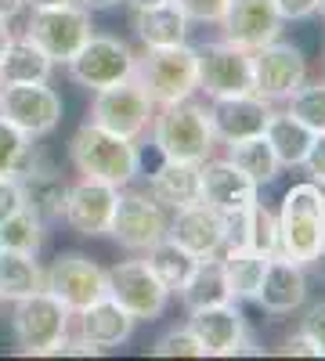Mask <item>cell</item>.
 I'll use <instances>...</instances> for the list:
<instances>
[{"label":"cell","instance_id":"cell-22","mask_svg":"<svg viewBox=\"0 0 325 361\" xmlns=\"http://www.w3.org/2000/svg\"><path fill=\"white\" fill-rule=\"evenodd\" d=\"M18 188H22V206L33 209V214L51 228L54 221H62L66 214V195H69V180L58 173L51 163L44 159H29L18 170Z\"/></svg>","mask_w":325,"mask_h":361},{"label":"cell","instance_id":"cell-19","mask_svg":"<svg viewBox=\"0 0 325 361\" xmlns=\"http://www.w3.org/2000/svg\"><path fill=\"white\" fill-rule=\"evenodd\" d=\"M253 304L271 318H282V314H293L297 307H304L307 304V267L286 260L282 253L268 257Z\"/></svg>","mask_w":325,"mask_h":361},{"label":"cell","instance_id":"cell-4","mask_svg":"<svg viewBox=\"0 0 325 361\" xmlns=\"http://www.w3.org/2000/svg\"><path fill=\"white\" fill-rule=\"evenodd\" d=\"M134 80L149 90L156 105L185 102L199 94L195 73V44H170V47H145L134 62Z\"/></svg>","mask_w":325,"mask_h":361},{"label":"cell","instance_id":"cell-39","mask_svg":"<svg viewBox=\"0 0 325 361\" xmlns=\"http://www.w3.org/2000/svg\"><path fill=\"white\" fill-rule=\"evenodd\" d=\"M177 8L188 15V22H199V25H217L228 0H173Z\"/></svg>","mask_w":325,"mask_h":361},{"label":"cell","instance_id":"cell-36","mask_svg":"<svg viewBox=\"0 0 325 361\" xmlns=\"http://www.w3.org/2000/svg\"><path fill=\"white\" fill-rule=\"evenodd\" d=\"M250 250H257L260 257H275V253H278V217H275V209H268L260 199L253 202Z\"/></svg>","mask_w":325,"mask_h":361},{"label":"cell","instance_id":"cell-2","mask_svg":"<svg viewBox=\"0 0 325 361\" xmlns=\"http://www.w3.org/2000/svg\"><path fill=\"white\" fill-rule=\"evenodd\" d=\"M152 145L163 159H181V163H202L214 156L217 137L210 127V112L195 98L156 105L152 123H149Z\"/></svg>","mask_w":325,"mask_h":361},{"label":"cell","instance_id":"cell-52","mask_svg":"<svg viewBox=\"0 0 325 361\" xmlns=\"http://www.w3.org/2000/svg\"><path fill=\"white\" fill-rule=\"evenodd\" d=\"M318 15H321V22H325V0H321V8H318Z\"/></svg>","mask_w":325,"mask_h":361},{"label":"cell","instance_id":"cell-3","mask_svg":"<svg viewBox=\"0 0 325 361\" xmlns=\"http://www.w3.org/2000/svg\"><path fill=\"white\" fill-rule=\"evenodd\" d=\"M278 253L307 267L325 243V188L314 180H300L282 195L278 206Z\"/></svg>","mask_w":325,"mask_h":361},{"label":"cell","instance_id":"cell-47","mask_svg":"<svg viewBox=\"0 0 325 361\" xmlns=\"http://www.w3.org/2000/svg\"><path fill=\"white\" fill-rule=\"evenodd\" d=\"M25 11V0H0V18H18Z\"/></svg>","mask_w":325,"mask_h":361},{"label":"cell","instance_id":"cell-26","mask_svg":"<svg viewBox=\"0 0 325 361\" xmlns=\"http://www.w3.org/2000/svg\"><path fill=\"white\" fill-rule=\"evenodd\" d=\"M181 304L185 311H199V307H214V304H224L231 300V289H228V271H224V260L221 253L214 257H199L188 282L181 286Z\"/></svg>","mask_w":325,"mask_h":361},{"label":"cell","instance_id":"cell-43","mask_svg":"<svg viewBox=\"0 0 325 361\" xmlns=\"http://www.w3.org/2000/svg\"><path fill=\"white\" fill-rule=\"evenodd\" d=\"M15 209H22V188H18V177L0 173V221H8Z\"/></svg>","mask_w":325,"mask_h":361},{"label":"cell","instance_id":"cell-12","mask_svg":"<svg viewBox=\"0 0 325 361\" xmlns=\"http://www.w3.org/2000/svg\"><path fill=\"white\" fill-rule=\"evenodd\" d=\"M105 275H109V296L134 322H156V318H163V311H166L173 293L156 279V271L145 264V257L141 260L112 264V267H105Z\"/></svg>","mask_w":325,"mask_h":361},{"label":"cell","instance_id":"cell-10","mask_svg":"<svg viewBox=\"0 0 325 361\" xmlns=\"http://www.w3.org/2000/svg\"><path fill=\"white\" fill-rule=\"evenodd\" d=\"M134 62H137V54L130 51V44H123L120 37H109V33H91V40L69 58L66 69H69L73 83H80L83 90L94 94V90L130 80Z\"/></svg>","mask_w":325,"mask_h":361},{"label":"cell","instance_id":"cell-23","mask_svg":"<svg viewBox=\"0 0 325 361\" xmlns=\"http://www.w3.org/2000/svg\"><path fill=\"white\" fill-rule=\"evenodd\" d=\"M73 318H76V336H83L87 343H94L102 350L127 343L130 333H134V325H137L109 293L102 300H94L91 307H83L80 314H73Z\"/></svg>","mask_w":325,"mask_h":361},{"label":"cell","instance_id":"cell-21","mask_svg":"<svg viewBox=\"0 0 325 361\" xmlns=\"http://www.w3.org/2000/svg\"><path fill=\"white\" fill-rule=\"evenodd\" d=\"M166 235L173 243H181L192 257H214L224 246V214L214 206H206L202 199L188 202L181 209H173Z\"/></svg>","mask_w":325,"mask_h":361},{"label":"cell","instance_id":"cell-53","mask_svg":"<svg viewBox=\"0 0 325 361\" xmlns=\"http://www.w3.org/2000/svg\"><path fill=\"white\" fill-rule=\"evenodd\" d=\"M0 90H4V83H0Z\"/></svg>","mask_w":325,"mask_h":361},{"label":"cell","instance_id":"cell-6","mask_svg":"<svg viewBox=\"0 0 325 361\" xmlns=\"http://www.w3.org/2000/svg\"><path fill=\"white\" fill-rule=\"evenodd\" d=\"M307 54L282 37L250 51V90L271 105L289 102L307 83Z\"/></svg>","mask_w":325,"mask_h":361},{"label":"cell","instance_id":"cell-41","mask_svg":"<svg viewBox=\"0 0 325 361\" xmlns=\"http://www.w3.org/2000/svg\"><path fill=\"white\" fill-rule=\"evenodd\" d=\"M300 166L307 170V180H314L318 188H325V130L314 134V141H311V148H307V156H304Z\"/></svg>","mask_w":325,"mask_h":361},{"label":"cell","instance_id":"cell-49","mask_svg":"<svg viewBox=\"0 0 325 361\" xmlns=\"http://www.w3.org/2000/svg\"><path fill=\"white\" fill-rule=\"evenodd\" d=\"M15 40V33H11V25H8V18H0V58H4V51H8V44Z\"/></svg>","mask_w":325,"mask_h":361},{"label":"cell","instance_id":"cell-50","mask_svg":"<svg viewBox=\"0 0 325 361\" xmlns=\"http://www.w3.org/2000/svg\"><path fill=\"white\" fill-rule=\"evenodd\" d=\"M58 4H76V0H25V8H58Z\"/></svg>","mask_w":325,"mask_h":361},{"label":"cell","instance_id":"cell-17","mask_svg":"<svg viewBox=\"0 0 325 361\" xmlns=\"http://www.w3.org/2000/svg\"><path fill=\"white\" fill-rule=\"evenodd\" d=\"M217 25H221L224 40L239 44L246 51H257V47L282 37L286 18L278 15L275 0H228V8H224Z\"/></svg>","mask_w":325,"mask_h":361},{"label":"cell","instance_id":"cell-31","mask_svg":"<svg viewBox=\"0 0 325 361\" xmlns=\"http://www.w3.org/2000/svg\"><path fill=\"white\" fill-rule=\"evenodd\" d=\"M195 260L199 257H192L181 243H173V238L166 235V238H159L156 246H149L145 250V264H149L152 271H156V279L177 296L181 293V286L188 282V275H192V267H195Z\"/></svg>","mask_w":325,"mask_h":361},{"label":"cell","instance_id":"cell-11","mask_svg":"<svg viewBox=\"0 0 325 361\" xmlns=\"http://www.w3.org/2000/svg\"><path fill=\"white\" fill-rule=\"evenodd\" d=\"M188 329L199 336L206 357H235V354H260L239 300H224L214 307L188 311Z\"/></svg>","mask_w":325,"mask_h":361},{"label":"cell","instance_id":"cell-16","mask_svg":"<svg viewBox=\"0 0 325 361\" xmlns=\"http://www.w3.org/2000/svg\"><path fill=\"white\" fill-rule=\"evenodd\" d=\"M116 202H120V188L105 185V180L80 177V180L69 185L62 221L83 238H105L109 228H112Z\"/></svg>","mask_w":325,"mask_h":361},{"label":"cell","instance_id":"cell-38","mask_svg":"<svg viewBox=\"0 0 325 361\" xmlns=\"http://www.w3.org/2000/svg\"><path fill=\"white\" fill-rule=\"evenodd\" d=\"M250 221H253V206L228 209V214H224V246H221V257L250 250Z\"/></svg>","mask_w":325,"mask_h":361},{"label":"cell","instance_id":"cell-37","mask_svg":"<svg viewBox=\"0 0 325 361\" xmlns=\"http://www.w3.org/2000/svg\"><path fill=\"white\" fill-rule=\"evenodd\" d=\"M152 354H156V357H206V354H202V343H199V336L192 333L188 325H181V329H170V333H163V336L152 343Z\"/></svg>","mask_w":325,"mask_h":361},{"label":"cell","instance_id":"cell-15","mask_svg":"<svg viewBox=\"0 0 325 361\" xmlns=\"http://www.w3.org/2000/svg\"><path fill=\"white\" fill-rule=\"evenodd\" d=\"M195 73H199V94L206 98H228L250 90V51L231 40L195 44Z\"/></svg>","mask_w":325,"mask_h":361},{"label":"cell","instance_id":"cell-18","mask_svg":"<svg viewBox=\"0 0 325 361\" xmlns=\"http://www.w3.org/2000/svg\"><path fill=\"white\" fill-rule=\"evenodd\" d=\"M206 112H210L214 137H217L221 145H231V141H243V137L264 134V127H268V119H271L275 105L264 102L260 94H253V90H246V94L210 98Z\"/></svg>","mask_w":325,"mask_h":361},{"label":"cell","instance_id":"cell-46","mask_svg":"<svg viewBox=\"0 0 325 361\" xmlns=\"http://www.w3.org/2000/svg\"><path fill=\"white\" fill-rule=\"evenodd\" d=\"M76 4H80L83 11H91V15H94V11H112V8H120L123 0H76Z\"/></svg>","mask_w":325,"mask_h":361},{"label":"cell","instance_id":"cell-5","mask_svg":"<svg viewBox=\"0 0 325 361\" xmlns=\"http://www.w3.org/2000/svg\"><path fill=\"white\" fill-rule=\"evenodd\" d=\"M73 333V311L47 289H37L11 304V336L18 354L47 357L51 347H58Z\"/></svg>","mask_w":325,"mask_h":361},{"label":"cell","instance_id":"cell-14","mask_svg":"<svg viewBox=\"0 0 325 361\" xmlns=\"http://www.w3.org/2000/svg\"><path fill=\"white\" fill-rule=\"evenodd\" d=\"M62 94L51 83H8L0 90V116L29 134V137H47L58 123H62Z\"/></svg>","mask_w":325,"mask_h":361},{"label":"cell","instance_id":"cell-35","mask_svg":"<svg viewBox=\"0 0 325 361\" xmlns=\"http://www.w3.org/2000/svg\"><path fill=\"white\" fill-rule=\"evenodd\" d=\"M286 105H289V112L297 116L304 127H311L314 134L325 130V80H321V83H304Z\"/></svg>","mask_w":325,"mask_h":361},{"label":"cell","instance_id":"cell-13","mask_svg":"<svg viewBox=\"0 0 325 361\" xmlns=\"http://www.w3.org/2000/svg\"><path fill=\"white\" fill-rule=\"evenodd\" d=\"M166 228H170V209H163L149 192H137L130 185L120 188L109 238H116L127 253H145L159 238H166Z\"/></svg>","mask_w":325,"mask_h":361},{"label":"cell","instance_id":"cell-48","mask_svg":"<svg viewBox=\"0 0 325 361\" xmlns=\"http://www.w3.org/2000/svg\"><path fill=\"white\" fill-rule=\"evenodd\" d=\"M307 275H314V279H321V282H325V243H321V250L311 257V264H307Z\"/></svg>","mask_w":325,"mask_h":361},{"label":"cell","instance_id":"cell-20","mask_svg":"<svg viewBox=\"0 0 325 361\" xmlns=\"http://www.w3.org/2000/svg\"><path fill=\"white\" fill-rule=\"evenodd\" d=\"M199 199L206 206L221 209V214H228V209L253 206L260 199V188L228 156L224 159L210 156V159L199 163Z\"/></svg>","mask_w":325,"mask_h":361},{"label":"cell","instance_id":"cell-24","mask_svg":"<svg viewBox=\"0 0 325 361\" xmlns=\"http://www.w3.org/2000/svg\"><path fill=\"white\" fill-rule=\"evenodd\" d=\"M130 29H134V37L141 40V47H170V44H185L188 40L192 22L173 0H166V4H156V8L130 11Z\"/></svg>","mask_w":325,"mask_h":361},{"label":"cell","instance_id":"cell-42","mask_svg":"<svg viewBox=\"0 0 325 361\" xmlns=\"http://www.w3.org/2000/svg\"><path fill=\"white\" fill-rule=\"evenodd\" d=\"M98 354H105L102 347H94V343H87L83 336H66L58 347H51V354L47 357H98Z\"/></svg>","mask_w":325,"mask_h":361},{"label":"cell","instance_id":"cell-44","mask_svg":"<svg viewBox=\"0 0 325 361\" xmlns=\"http://www.w3.org/2000/svg\"><path fill=\"white\" fill-rule=\"evenodd\" d=\"M275 4H278V15L286 22H307V18L318 15L321 0H275Z\"/></svg>","mask_w":325,"mask_h":361},{"label":"cell","instance_id":"cell-34","mask_svg":"<svg viewBox=\"0 0 325 361\" xmlns=\"http://www.w3.org/2000/svg\"><path fill=\"white\" fill-rule=\"evenodd\" d=\"M33 159V137L22 134L11 119L0 116V173L18 177V170Z\"/></svg>","mask_w":325,"mask_h":361},{"label":"cell","instance_id":"cell-30","mask_svg":"<svg viewBox=\"0 0 325 361\" xmlns=\"http://www.w3.org/2000/svg\"><path fill=\"white\" fill-rule=\"evenodd\" d=\"M228 159L239 166L257 188H268L271 180H278V173H282V163L275 159V152H271V145H268V137H264V134L231 141L228 145Z\"/></svg>","mask_w":325,"mask_h":361},{"label":"cell","instance_id":"cell-7","mask_svg":"<svg viewBox=\"0 0 325 361\" xmlns=\"http://www.w3.org/2000/svg\"><path fill=\"white\" fill-rule=\"evenodd\" d=\"M152 112H156V102L149 98L134 76L123 80V83H112L105 90H94L91 98V109H87V119L102 130H112L120 137H130L137 141L152 123Z\"/></svg>","mask_w":325,"mask_h":361},{"label":"cell","instance_id":"cell-32","mask_svg":"<svg viewBox=\"0 0 325 361\" xmlns=\"http://www.w3.org/2000/svg\"><path fill=\"white\" fill-rule=\"evenodd\" d=\"M224 271H228V289L231 300L239 304H253V296L260 289L264 267H268V257H260L257 250H239V253H224Z\"/></svg>","mask_w":325,"mask_h":361},{"label":"cell","instance_id":"cell-40","mask_svg":"<svg viewBox=\"0 0 325 361\" xmlns=\"http://www.w3.org/2000/svg\"><path fill=\"white\" fill-rule=\"evenodd\" d=\"M300 333L318 347V357H325V300H318V304H311L300 318Z\"/></svg>","mask_w":325,"mask_h":361},{"label":"cell","instance_id":"cell-33","mask_svg":"<svg viewBox=\"0 0 325 361\" xmlns=\"http://www.w3.org/2000/svg\"><path fill=\"white\" fill-rule=\"evenodd\" d=\"M47 243V224L33 214V209H15L8 221H0V246L18 250V253H40Z\"/></svg>","mask_w":325,"mask_h":361},{"label":"cell","instance_id":"cell-51","mask_svg":"<svg viewBox=\"0 0 325 361\" xmlns=\"http://www.w3.org/2000/svg\"><path fill=\"white\" fill-rule=\"evenodd\" d=\"M123 4H130V11H137V8H156V4H166V0H123Z\"/></svg>","mask_w":325,"mask_h":361},{"label":"cell","instance_id":"cell-25","mask_svg":"<svg viewBox=\"0 0 325 361\" xmlns=\"http://www.w3.org/2000/svg\"><path fill=\"white\" fill-rule=\"evenodd\" d=\"M149 195L163 209H181L188 202H199V163H181V159H163L149 173Z\"/></svg>","mask_w":325,"mask_h":361},{"label":"cell","instance_id":"cell-45","mask_svg":"<svg viewBox=\"0 0 325 361\" xmlns=\"http://www.w3.org/2000/svg\"><path fill=\"white\" fill-rule=\"evenodd\" d=\"M278 354H297V357H318V347L300 333V329H297V333H293V336H286L282 340V347H278Z\"/></svg>","mask_w":325,"mask_h":361},{"label":"cell","instance_id":"cell-28","mask_svg":"<svg viewBox=\"0 0 325 361\" xmlns=\"http://www.w3.org/2000/svg\"><path fill=\"white\" fill-rule=\"evenodd\" d=\"M51 73H54V62L29 40L25 33L15 37L0 58V83H51Z\"/></svg>","mask_w":325,"mask_h":361},{"label":"cell","instance_id":"cell-1","mask_svg":"<svg viewBox=\"0 0 325 361\" xmlns=\"http://www.w3.org/2000/svg\"><path fill=\"white\" fill-rule=\"evenodd\" d=\"M69 163L80 177L105 180L112 188H127L141 173V148H137V141L102 130L87 119L69 137Z\"/></svg>","mask_w":325,"mask_h":361},{"label":"cell","instance_id":"cell-8","mask_svg":"<svg viewBox=\"0 0 325 361\" xmlns=\"http://www.w3.org/2000/svg\"><path fill=\"white\" fill-rule=\"evenodd\" d=\"M94 25L91 11H83L80 4H58V8H33L25 22V37L33 40L54 66H66L69 58L91 40Z\"/></svg>","mask_w":325,"mask_h":361},{"label":"cell","instance_id":"cell-27","mask_svg":"<svg viewBox=\"0 0 325 361\" xmlns=\"http://www.w3.org/2000/svg\"><path fill=\"white\" fill-rule=\"evenodd\" d=\"M264 137H268V145H271L275 159L282 163V170H293V166L304 163L307 148H311V141H314V130L304 127L289 109H286V112L275 109L271 119H268V127H264Z\"/></svg>","mask_w":325,"mask_h":361},{"label":"cell","instance_id":"cell-29","mask_svg":"<svg viewBox=\"0 0 325 361\" xmlns=\"http://www.w3.org/2000/svg\"><path fill=\"white\" fill-rule=\"evenodd\" d=\"M44 289V267L37 253H18L0 246V304H15V300Z\"/></svg>","mask_w":325,"mask_h":361},{"label":"cell","instance_id":"cell-9","mask_svg":"<svg viewBox=\"0 0 325 361\" xmlns=\"http://www.w3.org/2000/svg\"><path fill=\"white\" fill-rule=\"evenodd\" d=\"M44 289L62 300L73 314H80L83 307H91L94 300H102L109 293V275H105V267L98 260H91L87 253L66 250L44 267Z\"/></svg>","mask_w":325,"mask_h":361}]
</instances>
